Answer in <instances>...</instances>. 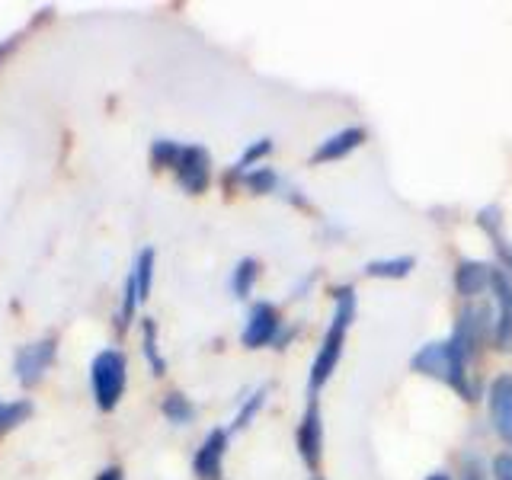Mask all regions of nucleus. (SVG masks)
<instances>
[{"label":"nucleus","mask_w":512,"mask_h":480,"mask_svg":"<svg viewBox=\"0 0 512 480\" xmlns=\"http://www.w3.org/2000/svg\"><path fill=\"white\" fill-rule=\"evenodd\" d=\"M352 317H356V288L352 285H336L333 288V317H330V327L320 340V349L314 356L311 365V378H308V388L311 394H317L324 384L330 381V375L336 372L343 356V346H346V333L352 327Z\"/></svg>","instance_id":"1"},{"label":"nucleus","mask_w":512,"mask_h":480,"mask_svg":"<svg viewBox=\"0 0 512 480\" xmlns=\"http://www.w3.org/2000/svg\"><path fill=\"white\" fill-rule=\"evenodd\" d=\"M468 359L452 343H426L413 352L410 368L416 375L436 378L442 384H448L452 391H458L464 400H474V384H471V372H468Z\"/></svg>","instance_id":"2"},{"label":"nucleus","mask_w":512,"mask_h":480,"mask_svg":"<svg viewBox=\"0 0 512 480\" xmlns=\"http://www.w3.org/2000/svg\"><path fill=\"white\" fill-rule=\"evenodd\" d=\"M490 340H493V304H487V301L464 304V308L458 311L455 330H452V336H448V343H452L468 362H474L480 346L490 343Z\"/></svg>","instance_id":"3"},{"label":"nucleus","mask_w":512,"mask_h":480,"mask_svg":"<svg viewBox=\"0 0 512 480\" xmlns=\"http://www.w3.org/2000/svg\"><path fill=\"white\" fill-rule=\"evenodd\" d=\"M125 378H128V365L119 349H103L100 356L90 365V381H93V397L100 410H116L119 400L125 394Z\"/></svg>","instance_id":"4"},{"label":"nucleus","mask_w":512,"mask_h":480,"mask_svg":"<svg viewBox=\"0 0 512 480\" xmlns=\"http://www.w3.org/2000/svg\"><path fill=\"white\" fill-rule=\"evenodd\" d=\"M151 282H154V250L144 247L135 263H132V272H128V282H125V298H122V320L119 324L128 327L135 317V308H141L144 301L151 295Z\"/></svg>","instance_id":"5"},{"label":"nucleus","mask_w":512,"mask_h":480,"mask_svg":"<svg viewBox=\"0 0 512 480\" xmlns=\"http://www.w3.org/2000/svg\"><path fill=\"white\" fill-rule=\"evenodd\" d=\"M295 442H298L301 461L308 464L311 471H317L320 468V455H324V416H320L317 394H311L308 407H304V416H301L298 432H295Z\"/></svg>","instance_id":"6"},{"label":"nucleus","mask_w":512,"mask_h":480,"mask_svg":"<svg viewBox=\"0 0 512 480\" xmlns=\"http://www.w3.org/2000/svg\"><path fill=\"white\" fill-rule=\"evenodd\" d=\"M282 330V317L279 308L269 301H256L247 311V324L240 333V343L247 349H263V346H276V336Z\"/></svg>","instance_id":"7"},{"label":"nucleus","mask_w":512,"mask_h":480,"mask_svg":"<svg viewBox=\"0 0 512 480\" xmlns=\"http://www.w3.org/2000/svg\"><path fill=\"white\" fill-rule=\"evenodd\" d=\"M493 295V343L500 349L512 346V279L496 266L490 279Z\"/></svg>","instance_id":"8"},{"label":"nucleus","mask_w":512,"mask_h":480,"mask_svg":"<svg viewBox=\"0 0 512 480\" xmlns=\"http://www.w3.org/2000/svg\"><path fill=\"white\" fill-rule=\"evenodd\" d=\"M173 173H176V183H180L186 192L199 196V192H205L208 183H212V157H208V151L199 148V144H186Z\"/></svg>","instance_id":"9"},{"label":"nucleus","mask_w":512,"mask_h":480,"mask_svg":"<svg viewBox=\"0 0 512 480\" xmlns=\"http://www.w3.org/2000/svg\"><path fill=\"white\" fill-rule=\"evenodd\" d=\"M55 352H58L55 340H39V343L20 346V352H16V362H13L20 384H26V388H29V384H39L42 375L48 372V368H52Z\"/></svg>","instance_id":"10"},{"label":"nucleus","mask_w":512,"mask_h":480,"mask_svg":"<svg viewBox=\"0 0 512 480\" xmlns=\"http://www.w3.org/2000/svg\"><path fill=\"white\" fill-rule=\"evenodd\" d=\"M487 410L493 432L503 442H512V375H496L487 391Z\"/></svg>","instance_id":"11"},{"label":"nucleus","mask_w":512,"mask_h":480,"mask_svg":"<svg viewBox=\"0 0 512 480\" xmlns=\"http://www.w3.org/2000/svg\"><path fill=\"white\" fill-rule=\"evenodd\" d=\"M224 452H228V429H212L196 448V458H192V471L199 480H221L224 468Z\"/></svg>","instance_id":"12"},{"label":"nucleus","mask_w":512,"mask_h":480,"mask_svg":"<svg viewBox=\"0 0 512 480\" xmlns=\"http://www.w3.org/2000/svg\"><path fill=\"white\" fill-rule=\"evenodd\" d=\"M365 138H368V132H365L362 125L340 128L336 135H330V138H324V141L317 144L311 160H314V164H330V160H343V157H349L356 148H362Z\"/></svg>","instance_id":"13"},{"label":"nucleus","mask_w":512,"mask_h":480,"mask_svg":"<svg viewBox=\"0 0 512 480\" xmlns=\"http://www.w3.org/2000/svg\"><path fill=\"white\" fill-rule=\"evenodd\" d=\"M493 269L496 266H490L484 260H458V266H455V292L461 298H468V301L490 292Z\"/></svg>","instance_id":"14"},{"label":"nucleus","mask_w":512,"mask_h":480,"mask_svg":"<svg viewBox=\"0 0 512 480\" xmlns=\"http://www.w3.org/2000/svg\"><path fill=\"white\" fill-rule=\"evenodd\" d=\"M416 266L413 256H388V260H372L365 266V276L372 279H404Z\"/></svg>","instance_id":"15"},{"label":"nucleus","mask_w":512,"mask_h":480,"mask_svg":"<svg viewBox=\"0 0 512 480\" xmlns=\"http://www.w3.org/2000/svg\"><path fill=\"white\" fill-rule=\"evenodd\" d=\"M256 279H260V263H256L253 256H244V260H240L234 266V272H231V292H234V298H247L253 292Z\"/></svg>","instance_id":"16"},{"label":"nucleus","mask_w":512,"mask_h":480,"mask_svg":"<svg viewBox=\"0 0 512 480\" xmlns=\"http://www.w3.org/2000/svg\"><path fill=\"white\" fill-rule=\"evenodd\" d=\"M164 416L173 423V426H186V423H192L196 420V407H192V400L186 397V394H180V391H173V394H167L164 397Z\"/></svg>","instance_id":"17"},{"label":"nucleus","mask_w":512,"mask_h":480,"mask_svg":"<svg viewBox=\"0 0 512 480\" xmlns=\"http://www.w3.org/2000/svg\"><path fill=\"white\" fill-rule=\"evenodd\" d=\"M244 186L250 192H256V196H269V192H276L282 186V180H279V173L272 170V167L260 164V167H253V170L244 173Z\"/></svg>","instance_id":"18"},{"label":"nucleus","mask_w":512,"mask_h":480,"mask_svg":"<svg viewBox=\"0 0 512 480\" xmlns=\"http://www.w3.org/2000/svg\"><path fill=\"white\" fill-rule=\"evenodd\" d=\"M141 340H144V356H148L151 372L164 375L167 362H164V356H160V349H157V324H154V320H144V324H141Z\"/></svg>","instance_id":"19"},{"label":"nucleus","mask_w":512,"mask_h":480,"mask_svg":"<svg viewBox=\"0 0 512 480\" xmlns=\"http://www.w3.org/2000/svg\"><path fill=\"white\" fill-rule=\"evenodd\" d=\"M269 151H272V141H269V138H256L253 144H247L244 154H240V160L234 164V176H244L247 170H253Z\"/></svg>","instance_id":"20"},{"label":"nucleus","mask_w":512,"mask_h":480,"mask_svg":"<svg viewBox=\"0 0 512 480\" xmlns=\"http://www.w3.org/2000/svg\"><path fill=\"white\" fill-rule=\"evenodd\" d=\"M266 394H269V388H256V391L244 400V404H240V410H237V416H234V423H231V429H234V432L253 423V416L260 413V410H263V404H266Z\"/></svg>","instance_id":"21"},{"label":"nucleus","mask_w":512,"mask_h":480,"mask_svg":"<svg viewBox=\"0 0 512 480\" xmlns=\"http://www.w3.org/2000/svg\"><path fill=\"white\" fill-rule=\"evenodd\" d=\"M180 144L176 141H170V138H157L154 144H151V164L157 167V170H164V167H176V160H180Z\"/></svg>","instance_id":"22"},{"label":"nucleus","mask_w":512,"mask_h":480,"mask_svg":"<svg viewBox=\"0 0 512 480\" xmlns=\"http://www.w3.org/2000/svg\"><path fill=\"white\" fill-rule=\"evenodd\" d=\"M32 413V407L26 400H13V404H0V432H7L13 426L26 423V416Z\"/></svg>","instance_id":"23"},{"label":"nucleus","mask_w":512,"mask_h":480,"mask_svg":"<svg viewBox=\"0 0 512 480\" xmlns=\"http://www.w3.org/2000/svg\"><path fill=\"white\" fill-rule=\"evenodd\" d=\"M477 224L487 231V237H500L503 234V208L500 205H487V208H480L477 212Z\"/></svg>","instance_id":"24"},{"label":"nucleus","mask_w":512,"mask_h":480,"mask_svg":"<svg viewBox=\"0 0 512 480\" xmlns=\"http://www.w3.org/2000/svg\"><path fill=\"white\" fill-rule=\"evenodd\" d=\"M493 250H496V256H500V263H503L500 269L512 279V244L500 234V237H493Z\"/></svg>","instance_id":"25"},{"label":"nucleus","mask_w":512,"mask_h":480,"mask_svg":"<svg viewBox=\"0 0 512 480\" xmlns=\"http://www.w3.org/2000/svg\"><path fill=\"white\" fill-rule=\"evenodd\" d=\"M493 480H512V452L493 458Z\"/></svg>","instance_id":"26"},{"label":"nucleus","mask_w":512,"mask_h":480,"mask_svg":"<svg viewBox=\"0 0 512 480\" xmlns=\"http://www.w3.org/2000/svg\"><path fill=\"white\" fill-rule=\"evenodd\" d=\"M461 480H484V474H480V461H474V458L464 461V474H461Z\"/></svg>","instance_id":"27"},{"label":"nucleus","mask_w":512,"mask_h":480,"mask_svg":"<svg viewBox=\"0 0 512 480\" xmlns=\"http://www.w3.org/2000/svg\"><path fill=\"white\" fill-rule=\"evenodd\" d=\"M96 480H122V471H119V468H106Z\"/></svg>","instance_id":"28"},{"label":"nucleus","mask_w":512,"mask_h":480,"mask_svg":"<svg viewBox=\"0 0 512 480\" xmlns=\"http://www.w3.org/2000/svg\"><path fill=\"white\" fill-rule=\"evenodd\" d=\"M426 480H452V474H445V471H436V474H429Z\"/></svg>","instance_id":"29"},{"label":"nucleus","mask_w":512,"mask_h":480,"mask_svg":"<svg viewBox=\"0 0 512 480\" xmlns=\"http://www.w3.org/2000/svg\"><path fill=\"white\" fill-rule=\"evenodd\" d=\"M314 480H320V477H314Z\"/></svg>","instance_id":"30"}]
</instances>
